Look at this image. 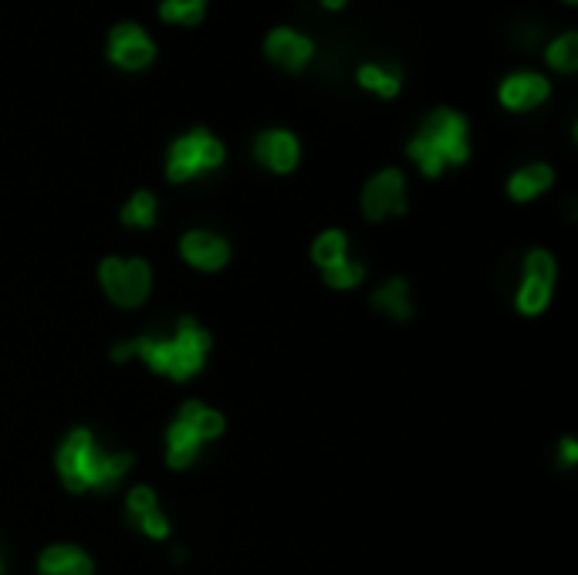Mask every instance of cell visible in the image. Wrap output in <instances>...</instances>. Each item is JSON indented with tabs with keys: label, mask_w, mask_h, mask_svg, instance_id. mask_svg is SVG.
Masks as SVG:
<instances>
[{
	"label": "cell",
	"mask_w": 578,
	"mask_h": 575,
	"mask_svg": "<svg viewBox=\"0 0 578 575\" xmlns=\"http://www.w3.org/2000/svg\"><path fill=\"white\" fill-rule=\"evenodd\" d=\"M362 210L369 220H382L389 214H403L406 210V193H403V176L396 170H386L372 176L366 193H362Z\"/></svg>",
	"instance_id": "cell-7"
},
{
	"label": "cell",
	"mask_w": 578,
	"mask_h": 575,
	"mask_svg": "<svg viewBox=\"0 0 578 575\" xmlns=\"http://www.w3.org/2000/svg\"><path fill=\"white\" fill-rule=\"evenodd\" d=\"M362 274H366V271H362L359 261L345 258V261L335 264V268L325 271V281H328L332 288H352V285H359V281H362Z\"/></svg>",
	"instance_id": "cell-22"
},
{
	"label": "cell",
	"mask_w": 578,
	"mask_h": 575,
	"mask_svg": "<svg viewBox=\"0 0 578 575\" xmlns=\"http://www.w3.org/2000/svg\"><path fill=\"white\" fill-rule=\"evenodd\" d=\"M129 464V454H105L88 430H75L58 450V474L68 484V491L112 488L129 471Z\"/></svg>",
	"instance_id": "cell-2"
},
{
	"label": "cell",
	"mask_w": 578,
	"mask_h": 575,
	"mask_svg": "<svg viewBox=\"0 0 578 575\" xmlns=\"http://www.w3.org/2000/svg\"><path fill=\"white\" fill-rule=\"evenodd\" d=\"M264 51H268L271 61H278V65L291 68V72H298V68H305V61L311 58V41L301 38L298 31L291 28H278L268 34V44H264Z\"/></svg>",
	"instance_id": "cell-12"
},
{
	"label": "cell",
	"mask_w": 578,
	"mask_h": 575,
	"mask_svg": "<svg viewBox=\"0 0 578 575\" xmlns=\"http://www.w3.org/2000/svg\"><path fill=\"white\" fill-rule=\"evenodd\" d=\"M545 99H548V82L535 72L511 75L508 82L501 85V102L514 112L535 109V105H541Z\"/></svg>",
	"instance_id": "cell-11"
},
{
	"label": "cell",
	"mask_w": 578,
	"mask_h": 575,
	"mask_svg": "<svg viewBox=\"0 0 578 575\" xmlns=\"http://www.w3.org/2000/svg\"><path fill=\"white\" fill-rule=\"evenodd\" d=\"M224 430V417L217 410L203 403H186L180 410V420L170 427V437H166V457H170L173 467H190L193 457L200 454L203 440L220 437Z\"/></svg>",
	"instance_id": "cell-4"
},
{
	"label": "cell",
	"mask_w": 578,
	"mask_h": 575,
	"mask_svg": "<svg viewBox=\"0 0 578 575\" xmlns=\"http://www.w3.org/2000/svg\"><path fill=\"white\" fill-rule=\"evenodd\" d=\"M548 298H551V285H545V281L528 278V274H524L521 291H518V312H524V315H538L541 308L548 305Z\"/></svg>",
	"instance_id": "cell-18"
},
{
	"label": "cell",
	"mask_w": 578,
	"mask_h": 575,
	"mask_svg": "<svg viewBox=\"0 0 578 575\" xmlns=\"http://www.w3.org/2000/svg\"><path fill=\"white\" fill-rule=\"evenodd\" d=\"M548 61L558 72H575L578 68V34H562L555 44L548 48Z\"/></svg>",
	"instance_id": "cell-20"
},
{
	"label": "cell",
	"mask_w": 578,
	"mask_h": 575,
	"mask_svg": "<svg viewBox=\"0 0 578 575\" xmlns=\"http://www.w3.org/2000/svg\"><path fill=\"white\" fill-rule=\"evenodd\" d=\"M524 274L551 285V281H555V261H551V254L535 251V254H528V268H524Z\"/></svg>",
	"instance_id": "cell-23"
},
{
	"label": "cell",
	"mask_w": 578,
	"mask_h": 575,
	"mask_svg": "<svg viewBox=\"0 0 578 575\" xmlns=\"http://www.w3.org/2000/svg\"><path fill=\"white\" fill-rule=\"evenodd\" d=\"M203 11H207V0H163L159 17L170 24H197Z\"/></svg>",
	"instance_id": "cell-17"
},
{
	"label": "cell",
	"mask_w": 578,
	"mask_h": 575,
	"mask_svg": "<svg viewBox=\"0 0 578 575\" xmlns=\"http://www.w3.org/2000/svg\"><path fill=\"white\" fill-rule=\"evenodd\" d=\"M568 4H575V0H568Z\"/></svg>",
	"instance_id": "cell-26"
},
{
	"label": "cell",
	"mask_w": 578,
	"mask_h": 575,
	"mask_svg": "<svg viewBox=\"0 0 578 575\" xmlns=\"http://www.w3.org/2000/svg\"><path fill=\"white\" fill-rule=\"evenodd\" d=\"M254 153L261 159L268 170L274 173H291L298 163V139L291 132H281V129H271V132H261L254 143Z\"/></svg>",
	"instance_id": "cell-10"
},
{
	"label": "cell",
	"mask_w": 578,
	"mask_h": 575,
	"mask_svg": "<svg viewBox=\"0 0 578 575\" xmlns=\"http://www.w3.org/2000/svg\"><path fill=\"white\" fill-rule=\"evenodd\" d=\"M372 302H376V308H382V312H389V315H396V318H406L409 315L406 281H389V285H382Z\"/></svg>",
	"instance_id": "cell-19"
},
{
	"label": "cell",
	"mask_w": 578,
	"mask_h": 575,
	"mask_svg": "<svg viewBox=\"0 0 578 575\" xmlns=\"http://www.w3.org/2000/svg\"><path fill=\"white\" fill-rule=\"evenodd\" d=\"M220 163H224V146H220L207 129H197L173 143L170 163H166V176H170L173 183H186L197 173L217 170Z\"/></svg>",
	"instance_id": "cell-5"
},
{
	"label": "cell",
	"mask_w": 578,
	"mask_h": 575,
	"mask_svg": "<svg viewBox=\"0 0 578 575\" xmlns=\"http://www.w3.org/2000/svg\"><path fill=\"white\" fill-rule=\"evenodd\" d=\"M102 288L112 302L119 305H139L146 302L149 295V285H153V274H149V264L146 261H119V258H109L102 261Z\"/></svg>",
	"instance_id": "cell-6"
},
{
	"label": "cell",
	"mask_w": 578,
	"mask_h": 575,
	"mask_svg": "<svg viewBox=\"0 0 578 575\" xmlns=\"http://www.w3.org/2000/svg\"><path fill=\"white\" fill-rule=\"evenodd\" d=\"M180 251H183V258L193 264V268H203V271L224 268L227 258H230L227 241H220V237L210 234V230H190V234L183 237Z\"/></svg>",
	"instance_id": "cell-9"
},
{
	"label": "cell",
	"mask_w": 578,
	"mask_h": 575,
	"mask_svg": "<svg viewBox=\"0 0 578 575\" xmlns=\"http://www.w3.org/2000/svg\"><path fill=\"white\" fill-rule=\"evenodd\" d=\"M359 85L369 88V92H376L379 99H393V95L399 92V75L389 72V68L366 65V68H359Z\"/></svg>",
	"instance_id": "cell-15"
},
{
	"label": "cell",
	"mask_w": 578,
	"mask_h": 575,
	"mask_svg": "<svg viewBox=\"0 0 578 575\" xmlns=\"http://www.w3.org/2000/svg\"><path fill=\"white\" fill-rule=\"evenodd\" d=\"M467 153V122L450 109L433 112L423 122L420 136L409 143V156L423 166L426 176H437L443 166H460Z\"/></svg>",
	"instance_id": "cell-3"
},
{
	"label": "cell",
	"mask_w": 578,
	"mask_h": 575,
	"mask_svg": "<svg viewBox=\"0 0 578 575\" xmlns=\"http://www.w3.org/2000/svg\"><path fill=\"white\" fill-rule=\"evenodd\" d=\"M322 4H325V7H332V11H335V7H342L345 0H322Z\"/></svg>",
	"instance_id": "cell-25"
},
{
	"label": "cell",
	"mask_w": 578,
	"mask_h": 575,
	"mask_svg": "<svg viewBox=\"0 0 578 575\" xmlns=\"http://www.w3.org/2000/svg\"><path fill=\"white\" fill-rule=\"evenodd\" d=\"M153 55H156L153 41H149V34L142 31L139 24H119V28L112 31L109 58L119 68H129V72H136V68H146L149 61H153Z\"/></svg>",
	"instance_id": "cell-8"
},
{
	"label": "cell",
	"mask_w": 578,
	"mask_h": 575,
	"mask_svg": "<svg viewBox=\"0 0 578 575\" xmlns=\"http://www.w3.org/2000/svg\"><path fill=\"white\" fill-rule=\"evenodd\" d=\"M311 258H315L322 268H335L339 261H345V234L342 230H325L322 237L315 241V247H311Z\"/></svg>",
	"instance_id": "cell-16"
},
{
	"label": "cell",
	"mask_w": 578,
	"mask_h": 575,
	"mask_svg": "<svg viewBox=\"0 0 578 575\" xmlns=\"http://www.w3.org/2000/svg\"><path fill=\"white\" fill-rule=\"evenodd\" d=\"M210 349V335L200 329L197 322L183 318L180 332L173 339H132L115 345V359H142L146 366H153L156 373L170 379H190L203 366Z\"/></svg>",
	"instance_id": "cell-1"
},
{
	"label": "cell",
	"mask_w": 578,
	"mask_h": 575,
	"mask_svg": "<svg viewBox=\"0 0 578 575\" xmlns=\"http://www.w3.org/2000/svg\"><path fill=\"white\" fill-rule=\"evenodd\" d=\"M562 457H565V464H575V460H578V447H575V440H565V444H562Z\"/></svg>",
	"instance_id": "cell-24"
},
{
	"label": "cell",
	"mask_w": 578,
	"mask_h": 575,
	"mask_svg": "<svg viewBox=\"0 0 578 575\" xmlns=\"http://www.w3.org/2000/svg\"><path fill=\"white\" fill-rule=\"evenodd\" d=\"M551 180H555V173H551L548 166L535 163V166H524V170L514 173L508 190L514 200H535L538 193H545L551 187Z\"/></svg>",
	"instance_id": "cell-14"
},
{
	"label": "cell",
	"mask_w": 578,
	"mask_h": 575,
	"mask_svg": "<svg viewBox=\"0 0 578 575\" xmlns=\"http://www.w3.org/2000/svg\"><path fill=\"white\" fill-rule=\"evenodd\" d=\"M122 220L132 227H153V220H156V197L153 193H136L129 203H126V210H122Z\"/></svg>",
	"instance_id": "cell-21"
},
{
	"label": "cell",
	"mask_w": 578,
	"mask_h": 575,
	"mask_svg": "<svg viewBox=\"0 0 578 575\" xmlns=\"http://www.w3.org/2000/svg\"><path fill=\"white\" fill-rule=\"evenodd\" d=\"M44 575H92V559L75 545H51L41 555Z\"/></svg>",
	"instance_id": "cell-13"
}]
</instances>
